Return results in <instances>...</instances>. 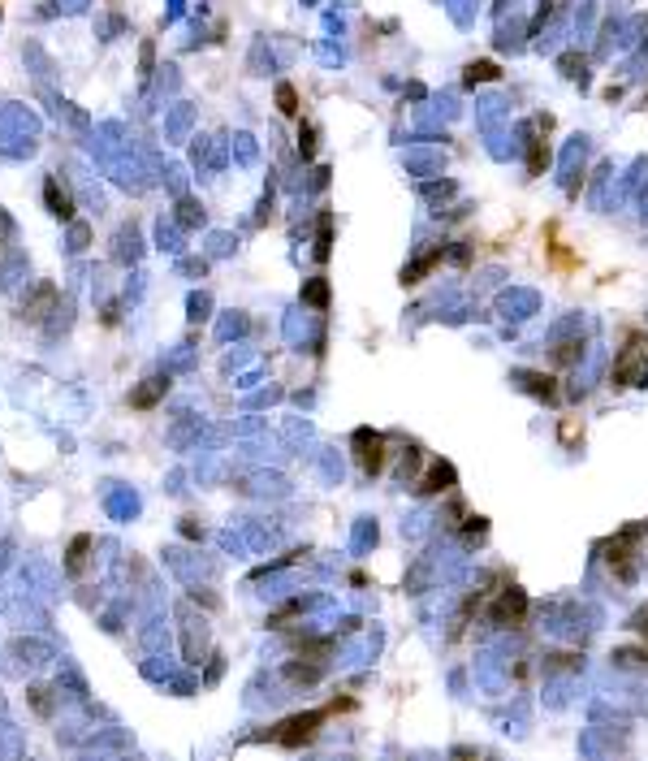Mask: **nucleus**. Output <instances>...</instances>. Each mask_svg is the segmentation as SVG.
Listing matches in <instances>:
<instances>
[{
	"instance_id": "nucleus-9",
	"label": "nucleus",
	"mask_w": 648,
	"mask_h": 761,
	"mask_svg": "<svg viewBox=\"0 0 648 761\" xmlns=\"http://www.w3.org/2000/svg\"><path fill=\"white\" fill-rule=\"evenodd\" d=\"M277 100H281V112H290V117L298 112V104H294V87H281V91H277Z\"/></svg>"
},
{
	"instance_id": "nucleus-8",
	"label": "nucleus",
	"mask_w": 648,
	"mask_h": 761,
	"mask_svg": "<svg viewBox=\"0 0 648 761\" xmlns=\"http://www.w3.org/2000/svg\"><path fill=\"white\" fill-rule=\"evenodd\" d=\"M316 260H329V217H320V247H316Z\"/></svg>"
},
{
	"instance_id": "nucleus-7",
	"label": "nucleus",
	"mask_w": 648,
	"mask_h": 761,
	"mask_svg": "<svg viewBox=\"0 0 648 761\" xmlns=\"http://www.w3.org/2000/svg\"><path fill=\"white\" fill-rule=\"evenodd\" d=\"M165 385H169V381L152 377V385H148V390H139V394H134V407H152V402H156L160 394H165Z\"/></svg>"
},
{
	"instance_id": "nucleus-4",
	"label": "nucleus",
	"mask_w": 648,
	"mask_h": 761,
	"mask_svg": "<svg viewBox=\"0 0 648 761\" xmlns=\"http://www.w3.org/2000/svg\"><path fill=\"white\" fill-rule=\"evenodd\" d=\"M43 195H48V213H57V217H65V221H70V213H74V208H70V195L61 190V182H57V177H48V182H43Z\"/></svg>"
},
{
	"instance_id": "nucleus-3",
	"label": "nucleus",
	"mask_w": 648,
	"mask_h": 761,
	"mask_svg": "<svg viewBox=\"0 0 648 761\" xmlns=\"http://www.w3.org/2000/svg\"><path fill=\"white\" fill-rule=\"evenodd\" d=\"M87 549H91V537H87V532H78V537L70 541V554H65V571H70V575H83Z\"/></svg>"
},
{
	"instance_id": "nucleus-1",
	"label": "nucleus",
	"mask_w": 648,
	"mask_h": 761,
	"mask_svg": "<svg viewBox=\"0 0 648 761\" xmlns=\"http://www.w3.org/2000/svg\"><path fill=\"white\" fill-rule=\"evenodd\" d=\"M320 718H324V714H298V718H285V722H281V731H272V740L285 744V749H298L303 740H312V735H316Z\"/></svg>"
},
{
	"instance_id": "nucleus-11",
	"label": "nucleus",
	"mask_w": 648,
	"mask_h": 761,
	"mask_svg": "<svg viewBox=\"0 0 648 761\" xmlns=\"http://www.w3.org/2000/svg\"><path fill=\"white\" fill-rule=\"evenodd\" d=\"M5 242H9V225H5V217H0V255H5Z\"/></svg>"
},
{
	"instance_id": "nucleus-10",
	"label": "nucleus",
	"mask_w": 648,
	"mask_h": 761,
	"mask_svg": "<svg viewBox=\"0 0 648 761\" xmlns=\"http://www.w3.org/2000/svg\"><path fill=\"white\" fill-rule=\"evenodd\" d=\"M303 299L307 303H324V281H312V286L303 290Z\"/></svg>"
},
{
	"instance_id": "nucleus-6",
	"label": "nucleus",
	"mask_w": 648,
	"mask_h": 761,
	"mask_svg": "<svg viewBox=\"0 0 648 761\" xmlns=\"http://www.w3.org/2000/svg\"><path fill=\"white\" fill-rule=\"evenodd\" d=\"M449 480H454V472H449V463H436V467H432V476H428V484H424V489H428V493H436V489H449Z\"/></svg>"
},
{
	"instance_id": "nucleus-5",
	"label": "nucleus",
	"mask_w": 648,
	"mask_h": 761,
	"mask_svg": "<svg viewBox=\"0 0 648 761\" xmlns=\"http://www.w3.org/2000/svg\"><path fill=\"white\" fill-rule=\"evenodd\" d=\"M518 619H523V593L510 589L506 597H501V606H497V623H518Z\"/></svg>"
},
{
	"instance_id": "nucleus-2",
	"label": "nucleus",
	"mask_w": 648,
	"mask_h": 761,
	"mask_svg": "<svg viewBox=\"0 0 648 761\" xmlns=\"http://www.w3.org/2000/svg\"><path fill=\"white\" fill-rule=\"evenodd\" d=\"M359 463H363V472L367 476H376L381 467H385V437L381 433H359Z\"/></svg>"
}]
</instances>
